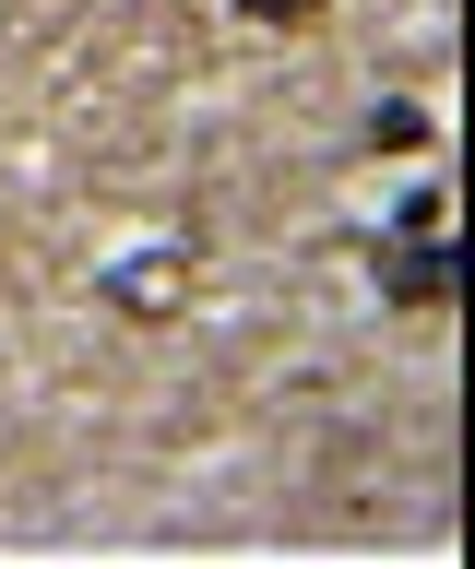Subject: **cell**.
Listing matches in <instances>:
<instances>
[{
    "instance_id": "cell-3",
    "label": "cell",
    "mask_w": 475,
    "mask_h": 569,
    "mask_svg": "<svg viewBox=\"0 0 475 569\" xmlns=\"http://www.w3.org/2000/svg\"><path fill=\"white\" fill-rule=\"evenodd\" d=\"M321 12H333V0H238V24H286V36L321 24Z\"/></svg>"
},
{
    "instance_id": "cell-2",
    "label": "cell",
    "mask_w": 475,
    "mask_h": 569,
    "mask_svg": "<svg viewBox=\"0 0 475 569\" xmlns=\"http://www.w3.org/2000/svg\"><path fill=\"white\" fill-rule=\"evenodd\" d=\"M179 273H190V249H155V261H131V273H108V297L131 320H167L179 309Z\"/></svg>"
},
{
    "instance_id": "cell-1",
    "label": "cell",
    "mask_w": 475,
    "mask_h": 569,
    "mask_svg": "<svg viewBox=\"0 0 475 569\" xmlns=\"http://www.w3.org/2000/svg\"><path fill=\"white\" fill-rule=\"evenodd\" d=\"M368 273H380V297H404V309H452V297H464V261H452V190H416V202L393 213V238L368 249Z\"/></svg>"
}]
</instances>
